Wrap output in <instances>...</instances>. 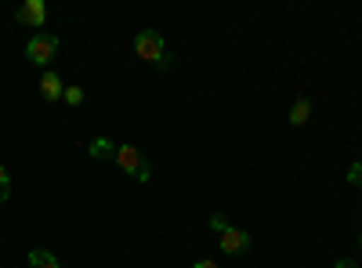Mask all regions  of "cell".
<instances>
[{
    "instance_id": "obj_15",
    "label": "cell",
    "mask_w": 362,
    "mask_h": 268,
    "mask_svg": "<svg viewBox=\"0 0 362 268\" xmlns=\"http://www.w3.org/2000/svg\"><path fill=\"white\" fill-rule=\"evenodd\" d=\"M192 268H218V261H196Z\"/></svg>"
},
{
    "instance_id": "obj_10",
    "label": "cell",
    "mask_w": 362,
    "mask_h": 268,
    "mask_svg": "<svg viewBox=\"0 0 362 268\" xmlns=\"http://www.w3.org/2000/svg\"><path fill=\"white\" fill-rule=\"evenodd\" d=\"M11 199V177H8V167H0V203Z\"/></svg>"
},
{
    "instance_id": "obj_5",
    "label": "cell",
    "mask_w": 362,
    "mask_h": 268,
    "mask_svg": "<svg viewBox=\"0 0 362 268\" xmlns=\"http://www.w3.org/2000/svg\"><path fill=\"white\" fill-rule=\"evenodd\" d=\"M15 18H18L22 25H29V29H44V22H47V4H44V0H25V4L15 11Z\"/></svg>"
},
{
    "instance_id": "obj_4",
    "label": "cell",
    "mask_w": 362,
    "mask_h": 268,
    "mask_svg": "<svg viewBox=\"0 0 362 268\" xmlns=\"http://www.w3.org/2000/svg\"><path fill=\"white\" fill-rule=\"evenodd\" d=\"M221 250L225 254H247L250 250V232L247 228H239V225H228L225 232H221Z\"/></svg>"
},
{
    "instance_id": "obj_2",
    "label": "cell",
    "mask_w": 362,
    "mask_h": 268,
    "mask_svg": "<svg viewBox=\"0 0 362 268\" xmlns=\"http://www.w3.org/2000/svg\"><path fill=\"white\" fill-rule=\"evenodd\" d=\"M134 54L141 62H156V66H167V44L156 29H141L134 37Z\"/></svg>"
},
{
    "instance_id": "obj_11",
    "label": "cell",
    "mask_w": 362,
    "mask_h": 268,
    "mask_svg": "<svg viewBox=\"0 0 362 268\" xmlns=\"http://www.w3.org/2000/svg\"><path fill=\"white\" fill-rule=\"evenodd\" d=\"M348 185H351V189H362V160L348 167Z\"/></svg>"
},
{
    "instance_id": "obj_6",
    "label": "cell",
    "mask_w": 362,
    "mask_h": 268,
    "mask_svg": "<svg viewBox=\"0 0 362 268\" xmlns=\"http://www.w3.org/2000/svg\"><path fill=\"white\" fill-rule=\"evenodd\" d=\"M40 98L44 102H58V98H66V83L58 73H44L40 76Z\"/></svg>"
},
{
    "instance_id": "obj_14",
    "label": "cell",
    "mask_w": 362,
    "mask_h": 268,
    "mask_svg": "<svg viewBox=\"0 0 362 268\" xmlns=\"http://www.w3.org/2000/svg\"><path fill=\"white\" fill-rule=\"evenodd\" d=\"M334 268H358V264H355V261H351V257H341V261H337V264H334Z\"/></svg>"
},
{
    "instance_id": "obj_12",
    "label": "cell",
    "mask_w": 362,
    "mask_h": 268,
    "mask_svg": "<svg viewBox=\"0 0 362 268\" xmlns=\"http://www.w3.org/2000/svg\"><path fill=\"white\" fill-rule=\"evenodd\" d=\"M66 102L69 105H83V91L80 87H66Z\"/></svg>"
},
{
    "instance_id": "obj_8",
    "label": "cell",
    "mask_w": 362,
    "mask_h": 268,
    "mask_svg": "<svg viewBox=\"0 0 362 268\" xmlns=\"http://www.w3.org/2000/svg\"><path fill=\"white\" fill-rule=\"evenodd\" d=\"M87 153H90V160H116V141L112 138H95L87 145Z\"/></svg>"
},
{
    "instance_id": "obj_16",
    "label": "cell",
    "mask_w": 362,
    "mask_h": 268,
    "mask_svg": "<svg viewBox=\"0 0 362 268\" xmlns=\"http://www.w3.org/2000/svg\"><path fill=\"white\" fill-rule=\"evenodd\" d=\"M358 247H362V235H358Z\"/></svg>"
},
{
    "instance_id": "obj_13",
    "label": "cell",
    "mask_w": 362,
    "mask_h": 268,
    "mask_svg": "<svg viewBox=\"0 0 362 268\" xmlns=\"http://www.w3.org/2000/svg\"><path fill=\"white\" fill-rule=\"evenodd\" d=\"M210 228H218V232H225V228H228V221H225L221 214H210Z\"/></svg>"
},
{
    "instance_id": "obj_9",
    "label": "cell",
    "mask_w": 362,
    "mask_h": 268,
    "mask_svg": "<svg viewBox=\"0 0 362 268\" xmlns=\"http://www.w3.org/2000/svg\"><path fill=\"white\" fill-rule=\"evenodd\" d=\"M25 261H29V268H62L51 250H29V257H25Z\"/></svg>"
},
{
    "instance_id": "obj_3",
    "label": "cell",
    "mask_w": 362,
    "mask_h": 268,
    "mask_svg": "<svg viewBox=\"0 0 362 268\" xmlns=\"http://www.w3.org/2000/svg\"><path fill=\"white\" fill-rule=\"evenodd\" d=\"M54 54H58V37H54V33H37L33 40L25 44V58H29L33 66H47Z\"/></svg>"
},
{
    "instance_id": "obj_7",
    "label": "cell",
    "mask_w": 362,
    "mask_h": 268,
    "mask_svg": "<svg viewBox=\"0 0 362 268\" xmlns=\"http://www.w3.org/2000/svg\"><path fill=\"white\" fill-rule=\"evenodd\" d=\"M286 120H290V127H305V124L312 120V98L300 95V98L290 105V116H286Z\"/></svg>"
},
{
    "instance_id": "obj_1",
    "label": "cell",
    "mask_w": 362,
    "mask_h": 268,
    "mask_svg": "<svg viewBox=\"0 0 362 268\" xmlns=\"http://www.w3.org/2000/svg\"><path fill=\"white\" fill-rule=\"evenodd\" d=\"M116 163L124 167V174H131L134 182H148V177H153V163L145 160V153L138 145H116Z\"/></svg>"
}]
</instances>
